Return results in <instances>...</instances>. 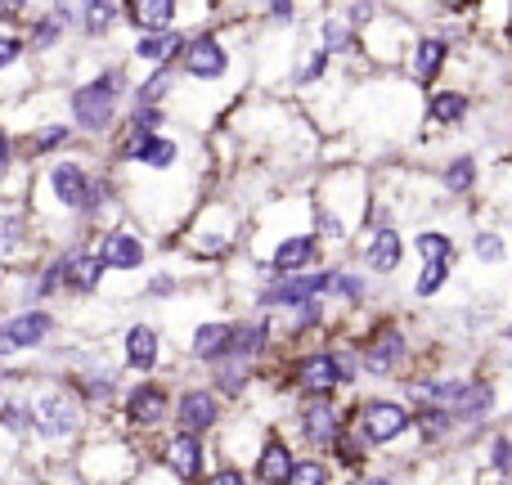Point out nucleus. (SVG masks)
<instances>
[{
  "label": "nucleus",
  "mask_w": 512,
  "mask_h": 485,
  "mask_svg": "<svg viewBox=\"0 0 512 485\" xmlns=\"http://www.w3.org/2000/svg\"><path fill=\"white\" fill-rule=\"evenodd\" d=\"M104 153L122 180L126 216L144 225L162 247H171L189 216L221 185L207 135H194L185 126L158 135H117Z\"/></svg>",
  "instance_id": "nucleus-1"
},
{
  "label": "nucleus",
  "mask_w": 512,
  "mask_h": 485,
  "mask_svg": "<svg viewBox=\"0 0 512 485\" xmlns=\"http://www.w3.org/2000/svg\"><path fill=\"white\" fill-rule=\"evenodd\" d=\"M221 131L234 135L243 162L239 167H256L261 176H270L279 189L310 185L315 171L324 167V135L315 131V122L306 117V108L288 95H261L252 90Z\"/></svg>",
  "instance_id": "nucleus-2"
},
{
  "label": "nucleus",
  "mask_w": 512,
  "mask_h": 485,
  "mask_svg": "<svg viewBox=\"0 0 512 485\" xmlns=\"http://www.w3.org/2000/svg\"><path fill=\"white\" fill-rule=\"evenodd\" d=\"M423 104L427 95L414 81L400 77V72H369V77H360L351 86L342 140H351L360 162H369V167L396 162L400 153L418 149Z\"/></svg>",
  "instance_id": "nucleus-3"
},
{
  "label": "nucleus",
  "mask_w": 512,
  "mask_h": 485,
  "mask_svg": "<svg viewBox=\"0 0 512 485\" xmlns=\"http://www.w3.org/2000/svg\"><path fill=\"white\" fill-rule=\"evenodd\" d=\"M310 194V230L324 239L328 256H351L355 243L369 234V216L378 203V176L369 162H337L319 167L306 185Z\"/></svg>",
  "instance_id": "nucleus-4"
},
{
  "label": "nucleus",
  "mask_w": 512,
  "mask_h": 485,
  "mask_svg": "<svg viewBox=\"0 0 512 485\" xmlns=\"http://www.w3.org/2000/svg\"><path fill=\"white\" fill-rule=\"evenodd\" d=\"M131 90H135V72L122 59H77L72 63V81H68V122L77 126L86 149H108L117 140L131 108Z\"/></svg>",
  "instance_id": "nucleus-5"
},
{
  "label": "nucleus",
  "mask_w": 512,
  "mask_h": 485,
  "mask_svg": "<svg viewBox=\"0 0 512 485\" xmlns=\"http://www.w3.org/2000/svg\"><path fill=\"white\" fill-rule=\"evenodd\" d=\"M32 396H36V436L23 459H36L32 468H41V472L68 468L77 459V450L86 445V436L95 432V414L81 405L77 391L54 369H36Z\"/></svg>",
  "instance_id": "nucleus-6"
},
{
  "label": "nucleus",
  "mask_w": 512,
  "mask_h": 485,
  "mask_svg": "<svg viewBox=\"0 0 512 485\" xmlns=\"http://www.w3.org/2000/svg\"><path fill=\"white\" fill-rule=\"evenodd\" d=\"M248 221L252 212L230 194L225 185H216L207 194V203L189 216V225L171 239L167 252H176L180 261H189L198 274L207 270H230L243 256V243H248Z\"/></svg>",
  "instance_id": "nucleus-7"
},
{
  "label": "nucleus",
  "mask_w": 512,
  "mask_h": 485,
  "mask_svg": "<svg viewBox=\"0 0 512 485\" xmlns=\"http://www.w3.org/2000/svg\"><path fill=\"white\" fill-rule=\"evenodd\" d=\"M355 346H360V364H364V382H400L405 387L418 369H423V351H418V337L409 328V315L400 310H373L364 324L351 328Z\"/></svg>",
  "instance_id": "nucleus-8"
},
{
  "label": "nucleus",
  "mask_w": 512,
  "mask_h": 485,
  "mask_svg": "<svg viewBox=\"0 0 512 485\" xmlns=\"http://www.w3.org/2000/svg\"><path fill=\"white\" fill-rule=\"evenodd\" d=\"M355 432L369 445L378 459H387V468H409L414 472L423 463L418 450V418L414 405L405 396H387V391H373V396H355Z\"/></svg>",
  "instance_id": "nucleus-9"
},
{
  "label": "nucleus",
  "mask_w": 512,
  "mask_h": 485,
  "mask_svg": "<svg viewBox=\"0 0 512 485\" xmlns=\"http://www.w3.org/2000/svg\"><path fill=\"white\" fill-rule=\"evenodd\" d=\"M54 355H59V360H54L50 369L77 391V400L95 414V423H113L117 405H122L126 387H131L122 364H117L113 355H104V346H68V351L59 346Z\"/></svg>",
  "instance_id": "nucleus-10"
},
{
  "label": "nucleus",
  "mask_w": 512,
  "mask_h": 485,
  "mask_svg": "<svg viewBox=\"0 0 512 485\" xmlns=\"http://www.w3.org/2000/svg\"><path fill=\"white\" fill-rule=\"evenodd\" d=\"M68 468L77 472L81 485H135L149 459H144V445H135L117 423H95V432L86 436Z\"/></svg>",
  "instance_id": "nucleus-11"
},
{
  "label": "nucleus",
  "mask_w": 512,
  "mask_h": 485,
  "mask_svg": "<svg viewBox=\"0 0 512 485\" xmlns=\"http://www.w3.org/2000/svg\"><path fill=\"white\" fill-rule=\"evenodd\" d=\"M355 423V400L346 396H297L279 414V427L292 436L301 454H319L328 459V450L337 445V436L351 432Z\"/></svg>",
  "instance_id": "nucleus-12"
},
{
  "label": "nucleus",
  "mask_w": 512,
  "mask_h": 485,
  "mask_svg": "<svg viewBox=\"0 0 512 485\" xmlns=\"http://www.w3.org/2000/svg\"><path fill=\"white\" fill-rule=\"evenodd\" d=\"M113 360L122 364L126 378H180L176 351L167 342V328L153 324L149 315H131L126 324H117L113 333Z\"/></svg>",
  "instance_id": "nucleus-13"
},
{
  "label": "nucleus",
  "mask_w": 512,
  "mask_h": 485,
  "mask_svg": "<svg viewBox=\"0 0 512 485\" xmlns=\"http://www.w3.org/2000/svg\"><path fill=\"white\" fill-rule=\"evenodd\" d=\"M171 418H176V378H135L113 423L135 445H153L162 432H171Z\"/></svg>",
  "instance_id": "nucleus-14"
},
{
  "label": "nucleus",
  "mask_w": 512,
  "mask_h": 485,
  "mask_svg": "<svg viewBox=\"0 0 512 485\" xmlns=\"http://www.w3.org/2000/svg\"><path fill=\"white\" fill-rule=\"evenodd\" d=\"M63 315L54 306H9L0 310V364L23 369L27 355L59 351Z\"/></svg>",
  "instance_id": "nucleus-15"
},
{
  "label": "nucleus",
  "mask_w": 512,
  "mask_h": 485,
  "mask_svg": "<svg viewBox=\"0 0 512 485\" xmlns=\"http://www.w3.org/2000/svg\"><path fill=\"white\" fill-rule=\"evenodd\" d=\"M77 0H50V5H32L23 23L27 54L41 63V77H50L54 63L72 59V41H77Z\"/></svg>",
  "instance_id": "nucleus-16"
},
{
  "label": "nucleus",
  "mask_w": 512,
  "mask_h": 485,
  "mask_svg": "<svg viewBox=\"0 0 512 485\" xmlns=\"http://www.w3.org/2000/svg\"><path fill=\"white\" fill-rule=\"evenodd\" d=\"M50 256L41 225H36L27 203H0V274L18 279V274L36 270Z\"/></svg>",
  "instance_id": "nucleus-17"
},
{
  "label": "nucleus",
  "mask_w": 512,
  "mask_h": 485,
  "mask_svg": "<svg viewBox=\"0 0 512 485\" xmlns=\"http://www.w3.org/2000/svg\"><path fill=\"white\" fill-rule=\"evenodd\" d=\"M144 459L158 463L167 477H176L180 485H203L207 477L216 472V445L203 441V436H189L180 432V427H171V432H162L153 445H144Z\"/></svg>",
  "instance_id": "nucleus-18"
},
{
  "label": "nucleus",
  "mask_w": 512,
  "mask_h": 485,
  "mask_svg": "<svg viewBox=\"0 0 512 485\" xmlns=\"http://www.w3.org/2000/svg\"><path fill=\"white\" fill-rule=\"evenodd\" d=\"M418 41V27L396 5H382L378 18L360 32V59L369 72H400Z\"/></svg>",
  "instance_id": "nucleus-19"
},
{
  "label": "nucleus",
  "mask_w": 512,
  "mask_h": 485,
  "mask_svg": "<svg viewBox=\"0 0 512 485\" xmlns=\"http://www.w3.org/2000/svg\"><path fill=\"white\" fill-rule=\"evenodd\" d=\"M230 414L234 409L216 396V387L203 373L189 369L185 378H176V418H171V427H180L189 436H203V441H216V432L230 423Z\"/></svg>",
  "instance_id": "nucleus-20"
},
{
  "label": "nucleus",
  "mask_w": 512,
  "mask_h": 485,
  "mask_svg": "<svg viewBox=\"0 0 512 485\" xmlns=\"http://www.w3.org/2000/svg\"><path fill=\"white\" fill-rule=\"evenodd\" d=\"M234 337H239V315H203L185 333V364L194 373H212L216 364L234 360Z\"/></svg>",
  "instance_id": "nucleus-21"
},
{
  "label": "nucleus",
  "mask_w": 512,
  "mask_h": 485,
  "mask_svg": "<svg viewBox=\"0 0 512 485\" xmlns=\"http://www.w3.org/2000/svg\"><path fill=\"white\" fill-rule=\"evenodd\" d=\"M90 243H95V252L104 256V265L113 274L149 270L153 252L162 247L149 230H144V225H135V221H122V225H113V230H104V234H90Z\"/></svg>",
  "instance_id": "nucleus-22"
},
{
  "label": "nucleus",
  "mask_w": 512,
  "mask_h": 485,
  "mask_svg": "<svg viewBox=\"0 0 512 485\" xmlns=\"http://www.w3.org/2000/svg\"><path fill=\"white\" fill-rule=\"evenodd\" d=\"M454 54H459V45H454L450 36L418 27V41H414V50H409L405 68H400V77L414 81L423 95H432V90L445 86V77L454 72Z\"/></svg>",
  "instance_id": "nucleus-23"
},
{
  "label": "nucleus",
  "mask_w": 512,
  "mask_h": 485,
  "mask_svg": "<svg viewBox=\"0 0 512 485\" xmlns=\"http://www.w3.org/2000/svg\"><path fill=\"white\" fill-rule=\"evenodd\" d=\"M409 256H414L409 252V234L400 230V225H382V230H369L360 243H355L351 261L360 265L373 283H382V279H396V274L405 270Z\"/></svg>",
  "instance_id": "nucleus-24"
},
{
  "label": "nucleus",
  "mask_w": 512,
  "mask_h": 485,
  "mask_svg": "<svg viewBox=\"0 0 512 485\" xmlns=\"http://www.w3.org/2000/svg\"><path fill=\"white\" fill-rule=\"evenodd\" d=\"M472 113H477V95L463 86H436L432 95H427L423 104V135H418V149H427V144H436V135H454L463 131V126L472 122Z\"/></svg>",
  "instance_id": "nucleus-25"
},
{
  "label": "nucleus",
  "mask_w": 512,
  "mask_h": 485,
  "mask_svg": "<svg viewBox=\"0 0 512 485\" xmlns=\"http://www.w3.org/2000/svg\"><path fill=\"white\" fill-rule=\"evenodd\" d=\"M270 418H261L256 409H234L230 414V423L216 432V459L221 463H234V468H248L252 472V463H256V454H261V445H265V436H270Z\"/></svg>",
  "instance_id": "nucleus-26"
},
{
  "label": "nucleus",
  "mask_w": 512,
  "mask_h": 485,
  "mask_svg": "<svg viewBox=\"0 0 512 485\" xmlns=\"http://www.w3.org/2000/svg\"><path fill=\"white\" fill-rule=\"evenodd\" d=\"M59 252H63V265H68V274H63V297L68 301H99L104 297L113 270H108L104 256L95 252V243L81 239V243L59 247Z\"/></svg>",
  "instance_id": "nucleus-27"
},
{
  "label": "nucleus",
  "mask_w": 512,
  "mask_h": 485,
  "mask_svg": "<svg viewBox=\"0 0 512 485\" xmlns=\"http://www.w3.org/2000/svg\"><path fill=\"white\" fill-rule=\"evenodd\" d=\"M310 41H315L319 50L333 54L342 68H351L355 77H369V68H364V59H360V32L337 14V5H315V18H310Z\"/></svg>",
  "instance_id": "nucleus-28"
},
{
  "label": "nucleus",
  "mask_w": 512,
  "mask_h": 485,
  "mask_svg": "<svg viewBox=\"0 0 512 485\" xmlns=\"http://www.w3.org/2000/svg\"><path fill=\"white\" fill-rule=\"evenodd\" d=\"M14 140H18V162H27L32 171L45 167V162H54V158H63V153L81 149V135L68 117H59V122H41V126H32V131L14 135Z\"/></svg>",
  "instance_id": "nucleus-29"
},
{
  "label": "nucleus",
  "mask_w": 512,
  "mask_h": 485,
  "mask_svg": "<svg viewBox=\"0 0 512 485\" xmlns=\"http://www.w3.org/2000/svg\"><path fill=\"white\" fill-rule=\"evenodd\" d=\"M436 185L450 203H472V198L486 189V171H481V158L472 149H459V153H445L441 162L432 167Z\"/></svg>",
  "instance_id": "nucleus-30"
},
{
  "label": "nucleus",
  "mask_w": 512,
  "mask_h": 485,
  "mask_svg": "<svg viewBox=\"0 0 512 485\" xmlns=\"http://www.w3.org/2000/svg\"><path fill=\"white\" fill-rule=\"evenodd\" d=\"M337 72H342V63H337L328 50H319L315 41H306L301 54H297V63H292V77H288V86H283V95L297 99V104H306V99L319 95Z\"/></svg>",
  "instance_id": "nucleus-31"
},
{
  "label": "nucleus",
  "mask_w": 512,
  "mask_h": 485,
  "mask_svg": "<svg viewBox=\"0 0 512 485\" xmlns=\"http://www.w3.org/2000/svg\"><path fill=\"white\" fill-rule=\"evenodd\" d=\"M189 50V32H158V36H135L126 41V63H140V72H153V68H180Z\"/></svg>",
  "instance_id": "nucleus-32"
},
{
  "label": "nucleus",
  "mask_w": 512,
  "mask_h": 485,
  "mask_svg": "<svg viewBox=\"0 0 512 485\" xmlns=\"http://www.w3.org/2000/svg\"><path fill=\"white\" fill-rule=\"evenodd\" d=\"M32 378H36V369L27 373L23 382H14V387L0 391V427H5V432L14 436L23 450L32 445V436H36V396H32Z\"/></svg>",
  "instance_id": "nucleus-33"
},
{
  "label": "nucleus",
  "mask_w": 512,
  "mask_h": 485,
  "mask_svg": "<svg viewBox=\"0 0 512 485\" xmlns=\"http://www.w3.org/2000/svg\"><path fill=\"white\" fill-rule=\"evenodd\" d=\"M333 310L342 315V324L351 328V319H364L373 310V279L360 270V265L346 256L342 270H337V283H333Z\"/></svg>",
  "instance_id": "nucleus-34"
},
{
  "label": "nucleus",
  "mask_w": 512,
  "mask_h": 485,
  "mask_svg": "<svg viewBox=\"0 0 512 485\" xmlns=\"http://www.w3.org/2000/svg\"><path fill=\"white\" fill-rule=\"evenodd\" d=\"M297 459H301V450L292 445V436L274 423L270 436H265V445H261V454H256V463H252V481L256 485H288Z\"/></svg>",
  "instance_id": "nucleus-35"
},
{
  "label": "nucleus",
  "mask_w": 512,
  "mask_h": 485,
  "mask_svg": "<svg viewBox=\"0 0 512 485\" xmlns=\"http://www.w3.org/2000/svg\"><path fill=\"white\" fill-rule=\"evenodd\" d=\"M126 32V5L122 0H81L77 14V41L81 45H108Z\"/></svg>",
  "instance_id": "nucleus-36"
},
{
  "label": "nucleus",
  "mask_w": 512,
  "mask_h": 485,
  "mask_svg": "<svg viewBox=\"0 0 512 485\" xmlns=\"http://www.w3.org/2000/svg\"><path fill=\"white\" fill-rule=\"evenodd\" d=\"M180 27V0H131L126 5V32L135 36H158Z\"/></svg>",
  "instance_id": "nucleus-37"
},
{
  "label": "nucleus",
  "mask_w": 512,
  "mask_h": 485,
  "mask_svg": "<svg viewBox=\"0 0 512 485\" xmlns=\"http://www.w3.org/2000/svg\"><path fill=\"white\" fill-rule=\"evenodd\" d=\"M328 463H333V472H337V477H342L346 485H360V481L373 472L378 454H373L369 445L360 441V432L351 427V432H342V436H337V445L328 450Z\"/></svg>",
  "instance_id": "nucleus-38"
},
{
  "label": "nucleus",
  "mask_w": 512,
  "mask_h": 485,
  "mask_svg": "<svg viewBox=\"0 0 512 485\" xmlns=\"http://www.w3.org/2000/svg\"><path fill=\"white\" fill-rule=\"evenodd\" d=\"M409 252H414L418 265H459L463 247L445 225H423V230L409 234Z\"/></svg>",
  "instance_id": "nucleus-39"
},
{
  "label": "nucleus",
  "mask_w": 512,
  "mask_h": 485,
  "mask_svg": "<svg viewBox=\"0 0 512 485\" xmlns=\"http://www.w3.org/2000/svg\"><path fill=\"white\" fill-rule=\"evenodd\" d=\"M176 90H180V68H153V72H140V77H135V90H131V104L171 108Z\"/></svg>",
  "instance_id": "nucleus-40"
},
{
  "label": "nucleus",
  "mask_w": 512,
  "mask_h": 485,
  "mask_svg": "<svg viewBox=\"0 0 512 485\" xmlns=\"http://www.w3.org/2000/svg\"><path fill=\"white\" fill-rule=\"evenodd\" d=\"M468 256L477 265H508L512 261V239L499 225H477L468 239Z\"/></svg>",
  "instance_id": "nucleus-41"
},
{
  "label": "nucleus",
  "mask_w": 512,
  "mask_h": 485,
  "mask_svg": "<svg viewBox=\"0 0 512 485\" xmlns=\"http://www.w3.org/2000/svg\"><path fill=\"white\" fill-rule=\"evenodd\" d=\"M481 472H490V477H504L512 472V427H495V432L481 436Z\"/></svg>",
  "instance_id": "nucleus-42"
},
{
  "label": "nucleus",
  "mask_w": 512,
  "mask_h": 485,
  "mask_svg": "<svg viewBox=\"0 0 512 485\" xmlns=\"http://www.w3.org/2000/svg\"><path fill=\"white\" fill-rule=\"evenodd\" d=\"M454 270H459V265H418L414 279H409V297H414V301L445 297V292H450V283H454Z\"/></svg>",
  "instance_id": "nucleus-43"
},
{
  "label": "nucleus",
  "mask_w": 512,
  "mask_h": 485,
  "mask_svg": "<svg viewBox=\"0 0 512 485\" xmlns=\"http://www.w3.org/2000/svg\"><path fill=\"white\" fill-rule=\"evenodd\" d=\"M185 297V279L180 270H153L149 283L140 288V301H153V306H171V301Z\"/></svg>",
  "instance_id": "nucleus-44"
},
{
  "label": "nucleus",
  "mask_w": 512,
  "mask_h": 485,
  "mask_svg": "<svg viewBox=\"0 0 512 485\" xmlns=\"http://www.w3.org/2000/svg\"><path fill=\"white\" fill-rule=\"evenodd\" d=\"M288 485H342V477L333 472V463L328 459H319V454H301Z\"/></svg>",
  "instance_id": "nucleus-45"
},
{
  "label": "nucleus",
  "mask_w": 512,
  "mask_h": 485,
  "mask_svg": "<svg viewBox=\"0 0 512 485\" xmlns=\"http://www.w3.org/2000/svg\"><path fill=\"white\" fill-rule=\"evenodd\" d=\"M486 198H490V207H495L499 216H508L512 221V162H499V171L490 176V185H486Z\"/></svg>",
  "instance_id": "nucleus-46"
},
{
  "label": "nucleus",
  "mask_w": 512,
  "mask_h": 485,
  "mask_svg": "<svg viewBox=\"0 0 512 485\" xmlns=\"http://www.w3.org/2000/svg\"><path fill=\"white\" fill-rule=\"evenodd\" d=\"M14 167H18V140H14V131L5 126V117H0V180H5Z\"/></svg>",
  "instance_id": "nucleus-47"
},
{
  "label": "nucleus",
  "mask_w": 512,
  "mask_h": 485,
  "mask_svg": "<svg viewBox=\"0 0 512 485\" xmlns=\"http://www.w3.org/2000/svg\"><path fill=\"white\" fill-rule=\"evenodd\" d=\"M203 485H252V472L248 468H234V463H216V472Z\"/></svg>",
  "instance_id": "nucleus-48"
},
{
  "label": "nucleus",
  "mask_w": 512,
  "mask_h": 485,
  "mask_svg": "<svg viewBox=\"0 0 512 485\" xmlns=\"http://www.w3.org/2000/svg\"><path fill=\"white\" fill-rule=\"evenodd\" d=\"M360 485H409V468H373Z\"/></svg>",
  "instance_id": "nucleus-49"
},
{
  "label": "nucleus",
  "mask_w": 512,
  "mask_h": 485,
  "mask_svg": "<svg viewBox=\"0 0 512 485\" xmlns=\"http://www.w3.org/2000/svg\"><path fill=\"white\" fill-rule=\"evenodd\" d=\"M23 454H27V450H23V445H18V441H14V436H9V432H5V427H0V472H5V468H14V463H18V459H23Z\"/></svg>",
  "instance_id": "nucleus-50"
},
{
  "label": "nucleus",
  "mask_w": 512,
  "mask_h": 485,
  "mask_svg": "<svg viewBox=\"0 0 512 485\" xmlns=\"http://www.w3.org/2000/svg\"><path fill=\"white\" fill-rule=\"evenodd\" d=\"M135 485H180V481H176V477H167V472H162L158 463H149V468L140 472V481H135Z\"/></svg>",
  "instance_id": "nucleus-51"
},
{
  "label": "nucleus",
  "mask_w": 512,
  "mask_h": 485,
  "mask_svg": "<svg viewBox=\"0 0 512 485\" xmlns=\"http://www.w3.org/2000/svg\"><path fill=\"white\" fill-rule=\"evenodd\" d=\"M427 485H477V472H472V481H450V477H441V481H427Z\"/></svg>",
  "instance_id": "nucleus-52"
},
{
  "label": "nucleus",
  "mask_w": 512,
  "mask_h": 485,
  "mask_svg": "<svg viewBox=\"0 0 512 485\" xmlns=\"http://www.w3.org/2000/svg\"><path fill=\"white\" fill-rule=\"evenodd\" d=\"M499 337H504V346H508V351H512V319H508V324H504V333H499Z\"/></svg>",
  "instance_id": "nucleus-53"
},
{
  "label": "nucleus",
  "mask_w": 512,
  "mask_h": 485,
  "mask_svg": "<svg viewBox=\"0 0 512 485\" xmlns=\"http://www.w3.org/2000/svg\"><path fill=\"white\" fill-rule=\"evenodd\" d=\"M0 279H9V274H0ZM0 301H5V288H0Z\"/></svg>",
  "instance_id": "nucleus-54"
},
{
  "label": "nucleus",
  "mask_w": 512,
  "mask_h": 485,
  "mask_svg": "<svg viewBox=\"0 0 512 485\" xmlns=\"http://www.w3.org/2000/svg\"><path fill=\"white\" fill-rule=\"evenodd\" d=\"M477 485H490V481H481V477H477Z\"/></svg>",
  "instance_id": "nucleus-55"
},
{
  "label": "nucleus",
  "mask_w": 512,
  "mask_h": 485,
  "mask_svg": "<svg viewBox=\"0 0 512 485\" xmlns=\"http://www.w3.org/2000/svg\"><path fill=\"white\" fill-rule=\"evenodd\" d=\"M0 485H5V472H0Z\"/></svg>",
  "instance_id": "nucleus-56"
},
{
  "label": "nucleus",
  "mask_w": 512,
  "mask_h": 485,
  "mask_svg": "<svg viewBox=\"0 0 512 485\" xmlns=\"http://www.w3.org/2000/svg\"><path fill=\"white\" fill-rule=\"evenodd\" d=\"M508 427H512V423H508Z\"/></svg>",
  "instance_id": "nucleus-57"
},
{
  "label": "nucleus",
  "mask_w": 512,
  "mask_h": 485,
  "mask_svg": "<svg viewBox=\"0 0 512 485\" xmlns=\"http://www.w3.org/2000/svg\"><path fill=\"white\" fill-rule=\"evenodd\" d=\"M252 485H256V481H252Z\"/></svg>",
  "instance_id": "nucleus-58"
}]
</instances>
